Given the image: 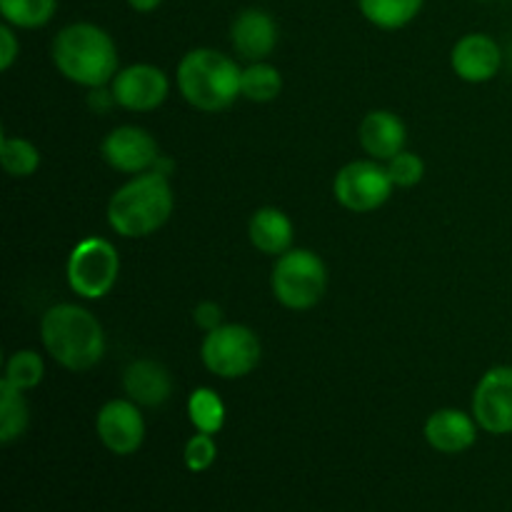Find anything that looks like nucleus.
Here are the masks:
<instances>
[{"mask_svg": "<svg viewBox=\"0 0 512 512\" xmlns=\"http://www.w3.org/2000/svg\"><path fill=\"white\" fill-rule=\"evenodd\" d=\"M30 408L23 390L0 380V443L10 445L28 433Z\"/></svg>", "mask_w": 512, "mask_h": 512, "instance_id": "nucleus-21", "label": "nucleus"}, {"mask_svg": "<svg viewBox=\"0 0 512 512\" xmlns=\"http://www.w3.org/2000/svg\"><path fill=\"white\" fill-rule=\"evenodd\" d=\"M193 323L200 330H205V333H210V330L223 325V308L218 303H213V300H203V303H198L193 308Z\"/></svg>", "mask_w": 512, "mask_h": 512, "instance_id": "nucleus-29", "label": "nucleus"}, {"mask_svg": "<svg viewBox=\"0 0 512 512\" xmlns=\"http://www.w3.org/2000/svg\"><path fill=\"white\" fill-rule=\"evenodd\" d=\"M263 358L258 333L243 323H223L205 333L200 343V360L205 370L220 380H240L253 373Z\"/></svg>", "mask_w": 512, "mask_h": 512, "instance_id": "nucleus-6", "label": "nucleus"}, {"mask_svg": "<svg viewBox=\"0 0 512 512\" xmlns=\"http://www.w3.org/2000/svg\"><path fill=\"white\" fill-rule=\"evenodd\" d=\"M215 458H218V445H215L213 435L195 433L193 438L185 443L183 463L190 473H205V470L213 468Z\"/></svg>", "mask_w": 512, "mask_h": 512, "instance_id": "nucleus-27", "label": "nucleus"}, {"mask_svg": "<svg viewBox=\"0 0 512 512\" xmlns=\"http://www.w3.org/2000/svg\"><path fill=\"white\" fill-rule=\"evenodd\" d=\"M95 433L113 455H135L145 443V418L140 405L130 398L108 400L95 415Z\"/></svg>", "mask_w": 512, "mask_h": 512, "instance_id": "nucleus-12", "label": "nucleus"}, {"mask_svg": "<svg viewBox=\"0 0 512 512\" xmlns=\"http://www.w3.org/2000/svg\"><path fill=\"white\" fill-rule=\"evenodd\" d=\"M478 3H490V0H478Z\"/></svg>", "mask_w": 512, "mask_h": 512, "instance_id": "nucleus-32", "label": "nucleus"}, {"mask_svg": "<svg viewBox=\"0 0 512 512\" xmlns=\"http://www.w3.org/2000/svg\"><path fill=\"white\" fill-rule=\"evenodd\" d=\"M65 278L70 290L83 300H100L120 278V255L110 240L88 235L70 250Z\"/></svg>", "mask_w": 512, "mask_h": 512, "instance_id": "nucleus-7", "label": "nucleus"}, {"mask_svg": "<svg viewBox=\"0 0 512 512\" xmlns=\"http://www.w3.org/2000/svg\"><path fill=\"white\" fill-rule=\"evenodd\" d=\"M110 90L118 108L130 110V113H153L168 100L170 80L158 65L133 63L118 70Z\"/></svg>", "mask_w": 512, "mask_h": 512, "instance_id": "nucleus-11", "label": "nucleus"}, {"mask_svg": "<svg viewBox=\"0 0 512 512\" xmlns=\"http://www.w3.org/2000/svg\"><path fill=\"white\" fill-rule=\"evenodd\" d=\"M100 155L105 163L123 175H143L158 168L160 145L153 135L140 125H118L100 143Z\"/></svg>", "mask_w": 512, "mask_h": 512, "instance_id": "nucleus-9", "label": "nucleus"}, {"mask_svg": "<svg viewBox=\"0 0 512 512\" xmlns=\"http://www.w3.org/2000/svg\"><path fill=\"white\" fill-rule=\"evenodd\" d=\"M270 288L283 308L295 313L313 310L328 290V265L315 250L290 248L275 258Z\"/></svg>", "mask_w": 512, "mask_h": 512, "instance_id": "nucleus-5", "label": "nucleus"}, {"mask_svg": "<svg viewBox=\"0 0 512 512\" xmlns=\"http://www.w3.org/2000/svg\"><path fill=\"white\" fill-rule=\"evenodd\" d=\"M88 105L95 110V113H108L110 108H115V98L110 85H103V88H93L88 95Z\"/></svg>", "mask_w": 512, "mask_h": 512, "instance_id": "nucleus-30", "label": "nucleus"}, {"mask_svg": "<svg viewBox=\"0 0 512 512\" xmlns=\"http://www.w3.org/2000/svg\"><path fill=\"white\" fill-rule=\"evenodd\" d=\"M20 55V40L13 25H0V70H10Z\"/></svg>", "mask_w": 512, "mask_h": 512, "instance_id": "nucleus-28", "label": "nucleus"}, {"mask_svg": "<svg viewBox=\"0 0 512 512\" xmlns=\"http://www.w3.org/2000/svg\"><path fill=\"white\" fill-rule=\"evenodd\" d=\"M393 190L395 185L385 163L373 158L353 160V163L343 165L333 180V195L340 208L358 215L383 208Z\"/></svg>", "mask_w": 512, "mask_h": 512, "instance_id": "nucleus-8", "label": "nucleus"}, {"mask_svg": "<svg viewBox=\"0 0 512 512\" xmlns=\"http://www.w3.org/2000/svg\"><path fill=\"white\" fill-rule=\"evenodd\" d=\"M125 398L138 403L140 408H160L173 395V378L163 363L153 358H138L123 373Z\"/></svg>", "mask_w": 512, "mask_h": 512, "instance_id": "nucleus-17", "label": "nucleus"}, {"mask_svg": "<svg viewBox=\"0 0 512 512\" xmlns=\"http://www.w3.org/2000/svg\"><path fill=\"white\" fill-rule=\"evenodd\" d=\"M43 375L45 363L43 358H40V353H35V350H18V353L10 355L8 363H5L3 380L13 385V388L28 393V390H35L43 383Z\"/></svg>", "mask_w": 512, "mask_h": 512, "instance_id": "nucleus-25", "label": "nucleus"}, {"mask_svg": "<svg viewBox=\"0 0 512 512\" xmlns=\"http://www.w3.org/2000/svg\"><path fill=\"white\" fill-rule=\"evenodd\" d=\"M278 23L263 8H245L230 23V43L233 53L245 63L268 60L278 48Z\"/></svg>", "mask_w": 512, "mask_h": 512, "instance_id": "nucleus-14", "label": "nucleus"}, {"mask_svg": "<svg viewBox=\"0 0 512 512\" xmlns=\"http://www.w3.org/2000/svg\"><path fill=\"white\" fill-rule=\"evenodd\" d=\"M248 238L258 253L280 258V255L293 248V220L288 218L285 210L275 208V205H265V208H258L250 215Z\"/></svg>", "mask_w": 512, "mask_h": 512, "instance_id": "nucleus-18", "label": "nucleus"}, {"mask_svg": "<svg viewBox=\"0 0 512 512\" xmlns=\"http://www.w3.org/2000/svg\"><path fill=\"white\" fill-rule=\"evenodd\" d=\"M358 143L368 158L388 163L408 145V128L393 110H370L358 125Z\"/></svg>", "mask_w": 512, "mask_h": 512, "instance_id": "nucleus-15", "label": "nucleus"}, {"mask_svg": "<svg viewBox=\"0 0 512 512\" xmlns=\"http://www.w3.org/2000/svg\"><path fill=\"white\" fill-rule=\"evenodd\" d=\"M40 343L70 373L93 370L105 358L103 325L78 303H58L45 310L40 318Z\"/></svg>", "mask_w": 512, "mask_h": 512, "instance_id": "nucleus-2", "label": "nucleus"}, {"mask_svg": "<svg viewBox=\"0 0 512 512\" xmlns=\"http://www.w3.org/2000/svg\"><path fill=\"white\" fill-rule=\"evenodd\" d=\"M55 70L80 88H103L120 70L118 45L113 35L95 23H68L55 33L50 45Z\"/></svg>", "mask_w": 512, "mask_h": 512, "instance_id": "nucleus-1", "label": "nucleus"}, {"mask_svg": "<svg viewBox=\"0 0 512 512\" xmlns=\"http://www.w3.org/2000/svg\"><path fill=\"white\" fill-rule=\"evenodd\" d=\"M125 3H128L135 13L148 15V13H155V10L163 5V0H125Z\"/></svg>", "mask_w": 512, "mask_h": 512, "instance_id": "nucleus-31", "label": "nucleus"}, {"mask_svg": "<svg viewBox=\"0 0 512 512\" xmlns=\"http://www.w3.org/2000/svg\"><path fill=\"white\" fill-rule=\"evenodd\" d=\"M225 403L213 388H195L188 398V418L195 433L218 435L225 425Z\"/></svg>", "mask_w": 512, "mask_h": 512, "instance_id": "nucleus-23", "label": "nucleus"}, {"mask_svg": "<svg viewBox=\"0 0 512 512\" xmlns=\"http://www.w3.org/2000/svg\"><path fill=\"white\" fill-rule=\"evenodd\" d=\"M478 420L473 413H465L458 408H440L430 413L425 420L423 435L433 450L443 455H460L470 450L478 440Z\"/></svg>", "mask_w": 512, "mask_h": 512, "instance_id": "nucleus-16", "label": "nucleus"}, {"mask_svg": "<svg viewBox=\"0 0 512 512\" xmlns=\"http://www.w3.org/2000/svg\"><path fill=\"white\" fill-rule=\"evenodd\" d=\"M503 60V48L488 33L463 35L450 50V68L460 80L470 85H483L498 78Z\"/></svg>", "mask_w": 512, "mask_h": 512, "instance_id": "nucleus-13", "label": "nucleus"}, {"mask_svg": "<svg viewBox=\"0 0 512 512\" xmlns=\"http://www.w3.org/2000/svg\"><path fill=\"white\" fill-rule=\"evenodd\" d=\"M470 413L488 435H512V365H495L473 390Z\"/></svg>", "mask_w": 512, "mask_h": 512, "instance_id": "nucleus-10", "label": "nucleus"}, {"mask_svg": "<svg viewBox=\"0 0 512 512\" xmlns=\"http://www.w3.org/2000/svg\"><path fill=\"white\" fill-rule=\"evenodd\" d=\"M283 93V75L268 60L260 63H245L243 75H240V98L250 103H273Z\"/></svg>", "mask_w": 512, "mask_h": 512, "instance_id": "nucleus-20", "label": "nucleus"}, {"mask_svg": "<svg viewBox=\"0 0 512 512\" xmlns=\"http://www.w3.org/2000/svg\"><path fill=\"white\" fill-rule=\"evenodd\" d=\"M58 13V0H0V15L15 30H38Z\"/></svg>", "mask_w": 512, "mask_h": 512, "instance_id": "nucleus-22", "label": "nucleus"}, {"mask_svg": "<svg viewBox=\"0 0 512 512\" xmlns=\"http://www.w3.org/2000/svg\"><path fill=\"white\" fill-rule=\"evenodd\" d=\"M175 208L170 175L148 170L133 175L108 200V225L125 240H140L158 233Z\"/></svg>", "mask_w": 512, "mask_h": 512, "instance_id": "nucleus-3", "label": "nucleus"}, {"mask_svg": "<svg viewBox=\"0 0 512 512\" xmlns=\"http://www.w3.org/2000/svg\"><path fill=\"white\" fill-rule=\"evenodd\" d=\"M0 163L10 178H30L43 163V155H40L38 145L30 143L28 138L5 135L0 143Z\"/></svg>", "mask_w": 512, "mask_h": 512, "instance_id": "nucleus-24", "label": "nucleus"}, {"mask_svg": "<svg viewBox=\"0 0 512 512\" xmlns=\"http://www.w3.org/2000/svg\"><path fill=\"white\" fill-rule=\"evenodd\" d=\"M360 15L380 30H400L413 23L425 0H358Z\"/></svg>", "mask_w": 512, "mask_h": 512, "instance_id": "nucleus-19", "label": "nucleus"}, {"mask_svg": "<svg viewBox=\"0 0 512 512\" xmlns=\"http://www.w3.org/2000/svg\"><path fill=\"white\" fill-rule=\"evenodd\" d=\"M238 60L215 48H193L180 58L175 83L188 105L200 113H223L240 98Z\"/></svg>", "mask_w": 512, "mask_h": 512, "instance_id": "nucleus-4", "label": "nucleus"}, {"mask_svg": "<svg viewBox=\"0 0 512 512\" xmlns=\"http://www.w3.org/2000/svg\"><path fill=\"white\" fill-rule=\"evenodd\" d=\"M388 168L390 180H393L395 188H415L420 185V180L425 178V163L418 153H410V150H403V153L395 155L393 160L385 163Z\"/></svg>", "mask_w": 512, "mask_h": 512, "instance_id": "nucleus-26", "label": "nucleus"}]
</instances>
